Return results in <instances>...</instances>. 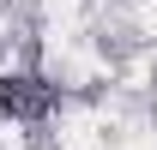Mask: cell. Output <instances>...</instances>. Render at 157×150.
Listing matches in <instances>:
<instances>
[{"instance_id": "1", "label": "cell", "mask_w": 157, "mask_h": 150, "mask_svg": "<svg viewBox=\"0 0 157 150\" xmlns=\"http://www.w3.org/2000/svg\"><path fill=\"white\" fill-rule=\"evenodd\" d=\"M55 102V90L42 78H0V114H18V120H42Z\"/></svg>"}]
</instances>
